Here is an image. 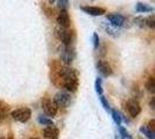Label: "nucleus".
Here are the masks:
<instances>
[{"label":"nucleus","instance_id":"nucleus-1","mask_svg":"<svg viewBox=\"0 0 155 139\" xmlns=\"http://www.w3.org/2000/svg\"><path fill=\"white\" fill-rule=\"evenodd\" d=\"M54 103L56 104L57 108H68L71 104V96L69 93L60 91L55 94Z\"/></svg>","mask_w":155,"mask_h":139},{"label":"nucleus","instance_id":"nucleus-2","mask_svg":"<svg viewBox=\"0 0 155 139\" xmlns=\"http://www.w3.org/2000/svg\"><path fill=\"white\" fill-rule=\"evenodd\" d=\"M60 58H61V62L64 63V65H67V66L71 65V63L76 58L75 48L72 45H64L61 51V54H60Z\"/></svg>","mask_w":155,"mask_h":139},{"label":"nucleus","instance_id":"nucleus-3","mask_svg":"<svg viewBox=\"0 0 155 139\" xmlns=\"http://www.w3.org/2000/svg\"><path fill=\"white\" fill-rule=\"evenodd\" d=\"M55 34H56L57 39H60L64 45H71V43H72V34L67 28H62V27L58 26L55 29Z\"/></svg>","mask_w":155,"mask_h":139},{"label":"nucleus","instance_id":"nucleus-4","mask_svg":"<svg viewBox=\"0 0 155 139\" xmlns=\"http://www.w3.org/2000/svg\"><path fill=\"white\" fill-rule=\"evenodd\" d=\"M11 116L13 117V119H15L18 122H21V123H26L29 121L31 116V111L29 108H20L16 109L14 111H12Z\"/></svg>","mask_w":155,"mask_h":139},{"label":"nucleus","instance_id":"nucleus-5","mask_svg":"<svg viewBox=\"0 0 155 139\" xmlns=\"http://www.w3.org/2000/svg\"><path fill=\"white\" fill-rule=\"evenodd\" d=\"M42 109L49 117H55L57 115V107L54 103V101H51L50 99L42 100Z\"/></svg>","mask_w":155,"mask_h":139},{"label":"nucleus","instance_id":"nucleus-6","mask_svg":"<svg viewBox=\"0 0 155 139\" xmlns=\"http://www.w3.org/2000/svg\"><path fill=\"white\" fill-rule=\"evenodd\" d=\"M63 86L69 92H76L78 88V76L63 79Z\"/></svg>","mask_w":155,"mask_h":139},{"label":"nucleus","instance_id":"nucleus-7","mask_svg":"<svg viewBox=\"0 0 155 139\" xmlns=\"http://www.w3.org/2000/svg\"><path fill=\"white\" fill-rule=\"evenodd\" d=\"M106 19L111 22L113 27H121L125 23V16L118 13H110L106 15Z\"/></svg>","mask_w":155,"mask_h":139},{"label":"nucleus","instance_id":"nucleus-8","mask_svg":"<svg viewBox=\"0 0 155 139\" xmlns=\"http://www.w3.org/2000/svg\"><path fill=\"white\" fill-rule=\"evenodd\" d=\"M127 111L130 113V115L132 117H137L141 113V107H140V103L137 100H130L127 102Z\"/></svg>","mask_w":155,"mask_h":139},{"label":"nucleus","instance_id":"nucleus-9","mask_svg":"<svg viewBox=\"0 0 155 139\" xmlns=\"http://www.w3.org/2000/svg\"><path fill=\"white\" fill-rule=\"evenodd\" d=\"M97 70L103 77L112 76V69L109 65V63L105 62V60H98L97 62Z\"/></svg>","mask_w":155,"mask_h":139},{"label":"nucleus","instance_id":"nucleus-10","mask_svg":"<svg viewBox=\"0 0 155 139\" xmlns=\"http://www.w3.org/2000/svg\"><path fill=\"white\" fill-rule=\"evenodd\" d=\"M84 13L89 14V15H92V16H101L103 14L106 13L105 8H101V7H93V6H83L81 8Z\"/></svg>","mask_w":155,"mask_h":139},{"label":"nucleus","instance_id":"nucleus-11","mask_svg":"<svg viewBox=\"0 0 155 139\" xmlns=\"http://www.w3.org/2000/svg\"><path fill=\"white\" fill-rule=\"evenodd\" d=\"M57 23L62 28H69L70 27V16L67 11H61L57 16Z\"/></svg>","mask_w":155,"mask_h":139},{"label":"nucleus","instance_id":"nucleus-12","mask_svg":"<svg viewBox=\"0 0 155 139\" xmlns=\"http://www.w3.org/2000/svg\"><path fill=\"white\" fill-rule=\"evenodd\" d=\"M43 137L47 139H58V136H60V131L58 129L51 125V126H47L43 129Z\"/></svg>","mask_w":155,"mask_h":139},{"label":"nucleus","instance_id":"nucleus-13","mask_svg":"<svg viewBox=\"0 0 155 139\" xmlns=\"http://www.w3.org/2000/svg\"><path fill=\"white\" fill-rule=\"evenodd\" d=\"M135 11L138 13H152L154 11V8L150 7L147 4H143V2H137L135 5Z\"/></svg>","mask_w":155,"mask_h":139},{"label":"nucleus","instance_id":"nucleus-14","mask_svg":"<svg viewBox=\"0 0 155 139\" xmlns=\"http://www.w3.org/2000/svg\"><path fill=\"white\" fill-rule=\"evenodd\" d=\"M140 132H141L145 137H147L148 139H155V132L153 131V130H150L147 125L141 126V128H140Z\"/></svg>","mask_w":155,"mask_h":139},{"label":"nucleus","instance_id":"nucleus-15","mask_svg":"<svg viewBox=\"0 0 155 139\" xmlns=\"http://www.w3.org/2000/svg\"><path fill=\"white\" fill-rule=\"evenodd\" d=\"M112 118H113V121L116 122V124L118 125V126H120V125H121V121H123V118H121V114H120L118 110L112 109Z\"/></svg>","mask_w":155,"mask_h":139},{"label":"nucleus","instance_id":"nucleus-16","mask_svg":"<svg viewBox=\"0 0 155 139\" xmlns=\"http://www.w3.org/2000/svg\"><path fill=\"white\" fill-rule=\"evenodd\" d=\"M146 89L149 93H154L155 92V79L153 77H150L146 82Z\"/></svg>","mask_w":155,"mask_h":139},{"label":"nucleus","instance_id":"nucleus-17","mask_svg":"<svg viewBox=\"0 0 155 139\" xmlns=\"http://www.w3.org/2000/svg\"><path fill=\"white\" fill-rule=\"evenodd\" d=\"M38 122H39L41 125H46V126H51V125H54L53 121H51L50 118H47V117H45V116H39Z\"/></svg>","mask_w":155,"mask_h":139},{"label":"nucleus","instance_id":"nucleus-18","mask_svg":"<svg viewBox=\"0 0 155 139\" xmlns=\"http://www.w3.org/2000/svg\"><path fill=\"white\" fill-rule=\"evenodd\" d=\"M57 7L60 8V11H67L69 7V0H58Z\"/></svg>","mask_w":155,"mask_h":139},{"label":"nucleus","instance_id":"nucleus-19","mask_svg":"<svg viewBox=\"0 0 155 139\" xmlns=\"http://www.w3.org/2000/svg\"><path fill=\"white\" fill-rule=\"evenodd\" d=\"M94 87H96V92L98 93L99 95L103 94V86H101V78H97L96 82H94Z\"/></svg>","mask_w":155,"mask_h":139},{"label":"nucleus","instance_id":"nucleus-20","mask_svg":"<svg viewBox=\"0 0 155 139\" xmlns=\"http://www.w3.org/2000/svg\"><path fill=\"white\" fill-rule=\"evenodd\" d=\"M146 26L149 27V28H152V29H154L155 28V16L154 15H150L149 17L146 19Z\"/></svg>","mask_w":155,"mask_h":139},{"label":"nucleus","instance_id":"nucleus-21","mask_svg":"<svg viewBox=\"0 0 155 139\" xmlns=\"http://www.w3.org/2000/svg\"><path fill=\"white\" fill-rule=\"evenodd\" d=\"M119 132H120V136L123 137V139H132V137L130 136V133L126 131L124 128L119 126Z\"/></svg>","mask_w":155,"mask_h":139},{"label":"nucleus","instance_id":"nucleus-22","mask_svg":"<svg viewBox=\"0 0 155 139\" xmlns=\"http://www.w3.org/2000/svg\"><path fill=\"white\" fill-rule=\"evenodd\" d=\"M99 100H101V104H103V107L105 108V110H107V111H109L110 109H111V108H110V104H109V102L106 101V99H105V96H104L103 94H101V97H99Z\"/></svg>","mask_w":155,"mask_h":139},{"label":"nucleus","instance_id":"nucleus-23","mask_svg":"<svg viewBox=\"0 0 155 139\" xmlns=\"http://www.w3.org/2000/svg\"><path fill=\"white\" fill-rule=\"evenodd\" d=\"M92 39H93V48H94V49H98V46H99V36H98L97 32L93 34Z\"/></svg>","mask_w":155,"mask_h":139},{"label":"nucleus","instance_id":"nucleus-24","mask_svg":"<svg viewBox=\"0 0 155 139\" xmlns=\"http://www.w3.org/2000/svg\"><path fill=\"white\" fill-rule=\"evenodd\" d=\"M155 121L154 119H152V121H150V122H149V124H148V128H149V129H150V130H153V131H154V129H155Z\"/></svg>","mask_w":155,"mask_h":139},{"label":"nucleus","instance_id":"nucleus-25","mask_svg":"<svg viewBox=\"0 0 155 139\" xmlns=\"http://www.w3.org/2000/svg\"><path fill=\"white\" fill-rule=\"evenodd\" d=\"M154 103H155V97H152V100H150V108L154 109Z\"/></svg>","mask_w":155,"mask_h":139},{"label":"nucleus","instance_id":"nucleus-26","mask_svg":"<svg viewBox=\"0 0 155 139\" xmlns=\"http://www.w3.org/2000/svg\"><path fill=\"white\" fill-rule=\"evenodd\" d=\"M56 0H49V4H54Z\"/></svg>","mask_w":155,"mask_h":139},{"label":"nucleus","instance_id":"nucleus-27","mask_svg":"<svg viewBox=\"0 0 155 139\" xmlns=\"http://www.w3.org/2000/svg\"><path fill=\"white\" fill-rule=\"evenodd\" d=\"M31 139H39V138H31Z\"/></svg>","mask_w":155,"mask_h":139},{"label":"nucleus","instance_id":"nucleus-28","mask_svg":"<svg viewBox=\"0 0 155 139\" xmlns=\"http://www.w3.org/2000/svg\"><path fill=\"white\" fill-rule=\"evenodd\" d=\"M0 115H2V114H1V113H0Z\"/></svg>","mask_w":155,"mask_h":139},{"label":"nucleus","instance_id":"nucleus-29","mask_svg":"<svg viewBox=\"0 0 155 139\" xmlns=\"http://www.w3.org/2000/svg\"><path fill=\"white\" fill-rule=\"evenodd\" d=\"M9 139H11V138H9Z\"/></svg>","mask_w":155,"mask_h":139}]
</instances>
